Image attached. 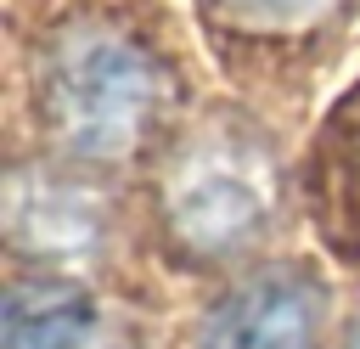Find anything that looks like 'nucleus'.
Segmentation results:
<instances>
[{"label":"nucleus","instance_id":"nucleus-1","mask_svg":"<svg viewBox=\"0 0 360 349\" xmlns=\"http://www.w3.org/2000/svg\"><path fill=\"white\" fill-rule=\"evenodd\" d=\"M169 113V68L118 23H68L39 56V118L73 158H129Z\"/></svg>","mask_w":360,"mask_h":349},{"label":"nucleus","instance_id":"nucleus-2","mask_svg":"<svg viewBox=\"0 0 360 349\" xmlns=\"http://www.w3.org/2000/svg\"><path fill=\"white\" fill-rule=\"evenodd\" d=\"M163 203L174 231L186 236H248L276 203V169L264 158V141L236 118H208L186 146H174Z\"/></svg>","mask_w":360,"mask_h":349},{"label":"nucleus","instance_id":"nucleus-3","mask_svg":"<svg viewBox=\"0 0 360 349\" xmlns=\"http://www.w3.org/2000/svg\"><path fill=\"white\" fill-rule=\"evenodd\" d=\"M304 197L321 242L360 270V79L326 107L309 158H304Z\"/></svg>","mask_w":360,"mask_h":349},{"label":"nucleus","instance_id":"nucleus-4","mask_svg":"<svg viewBox=\"0 0 360 349\" xmlns=\"http://www.w3.org/2000/svg\"><path fill=\"white\" fill-rule=\"evenodd\" d=\"M202 23L225 28L231 39H259V45H281L298 34H315L338 0H197Z\"/></svg>","mask_w":360,"mask_h":349}]
</instances>
